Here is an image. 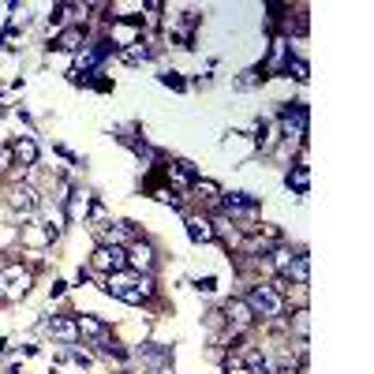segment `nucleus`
<instances>
[{
	"instance_id": "7c9ffc66",
	"label": "nucleus",
	"mask_w": 374,
	"mask_h": 374,
	"mask_svg": "<svg viewBox=\"0 0 374 374\" xmlns=\"http://www.w3.org/2000/svg\"><path fill=\"white\" fill-rule=\"evenodd\" d=\"M90 86L98 90V94H113L116 83H113V79H105V75H94V79H90Z\"/></svg>"
},
{
	"instance_id": "473e14b6",
	"label": "nucleus",
	"mask_w": 374,
	"mask_h": 374,
	"mask_svg": "<svg viewBox=\"0 0 374 374\" xmlns=\"http://www.w3.org/2000/svg\"><path fill=\"white\" fill-rule=\"evenodd\" d=\"M64 292H68V280H52V285H49V300H60Z\"/></svg>"
},
{
	"instance_id": "412c9836",
	"label": "nucleus",
	"mask_w": 374,
	"mask_h": 374,
	"mask_svg": "<svg viewBox=\"0 0 374 374\" xmlns=\"http://www.w3.org/2000/svg\"><path fill=\"white\" fill-rule=\"evenodd\" d=\"M277 142H280L277 124H273V120H259V124H255V135H251V146H255L259 154H273Z\"/></svg>"
},
{
	"instance_id": "a211bd4d",
	"label": "nucleus",
	"mask_w": 374,
	"mask_h": 374,
	"mask_svg": "<svg viewBox=\"0 0 374 374\" xmlns=\"http://www.w3.org/2000/svg\"><path fill=\"white\" fill-rule=\"evenodd\" d=\"M116 57H120V64H128V68H139V64L154 60V57H162V45H154L150 38H142V42L128 45V49H120Z\"/></svg>"
},
{
	"instance_id": "c9c22d12",
	"label": "nucleus",
	"mask_w": 374,
	"mask_h": 374,
	"mask_svg": "<svg viewBox=\"0 0 374 374\" xmlns=\"http://www.w3.org/2000/svg\"><path fill=\"white\" fill-rule=\"evenodd\" d=\"M116 374H135V370H116Z\"/></svg>"
},
{
	"instance_id": "c756f323",
	"label": "nucleus",
	"mask_w": 374,
	"mask_h": 374,
	"mask_svg": "<svg viewBox=\"0 0 374 374\" xmlns=\"http://www.w3.org/2000/svg\"><path fill=\"white\" fill-rule=\"evenodd\" d=\"M195 288H198V292H203V296H213V292H217V277H213V273H206V277H198V280H195Z\"/></svg>"
},
{
	"instance_id": "c85d7f7f",
	"label": "nucleus",
	"mask_w": 374,
	"mask_h": 374,
	"mask_svg": "<svg viewBox=\"0 0 374 374\" xmlns=\"http://www.w3.org/2000/svg\"><path fill=\"white\" fill-rule=\"evenodd\" d=\"M221 374H251V370H247L244 359H239V352H229L221 359Z\"/></svg>"
},
{
	"instance_id": "20e7f679",
	"label": "nucleus",
	"mask_w": 374,
	"mask_h": 374,
	"mask_svg": "<svg viewBox=\"0 0 374 374\" xmlns=\"http://www.w3.org/2000/svg\"><path fill=\"white\" fill-rule=\"evenodd\" d=\"M169 11V8H165ZM165 38L176 49H195V34H198V26H203V16L198 11H191V8H183V11H169L165 16Z\"/></svg>"
},
{
	"instance_id": "39448f33",
	"label": "nucleus",
	"mask_w": 374,
	"mask_h": 374,
	"mask_svg": "<svg viewBox=\"0 0 374 374\" xmlns=\"http://www.w3.org/2000/svg\"><path fill=\"white\" fill-rule=\"evenodd\" d=\"M30 280H34V273L23 262H4L0 266V300H8V303L23 300L30 292Z\"/></svg>"
},
{
	"instance_id": "f8f14e48",
	"label": "nucleus",
	"mask_w": 374,
	"mask_h": 374,
	"mask_svg": "<svg viewBox=\"0 0 374 374\" xmlns=\"http://www.w3.org/2000/svg\"><path fill=\"white\" fill-rule=\"evenodd\" d=\"M75 329H79V341L90 344V348H98V344L113 341L109 322H101L98 314H75Z\"/></svg>"
},
{
	"instance_id": "f704fd0d",
	"label": "nucleus",
	"mask_w": 374,
	"mask_h": 374,
	"mask_svg": "<svg viewBox=\"0 0 374 374\" xmlns=\"http://www.w3.org/2000/svg\"><path fill=\"white\" fill-rule=\"evenodd\" d=\"M8 352V337H0V356H4Z\"/></svg>"
},
{
	"instance_id": "423d86ee",
	"label": "nucleus",
	"mask_w": 374,
	"mask_h": 374,
	"mask_svg": "<svg viewBox=\"0 0 374 374\" xmlns=\"http://www.w3.org/2000/svg\"><path fill=\"white\" fill-rule=\"evenodd\" d=\"M259 210H262V198L251 195V191H225L221 195V213H225V217H232V221H239V225H251ZM239 225H236V229H239Z\"/></svg>"
},
{
	"instance_id": "9d476101",
	"label": "nucleus",
	"mask_w": 374,
	"mask_h": 374,
	"mask_svg": "<svg viewBox=\"0 0 374 374\" xmlns=\"http://www.w3.org/2000/svg\"><path fill=\"white\" fill-rule=\"evenodd\" d=\"M221 318H225V329H229V341L255 326V314H251V307L244 303V296H229V300H225Z\"/></svg>"
},
{
	"instance_id": "9b49d317",
	"label": "nucleus",
	"mask_w": 374,
	"mask_h": 374,
	"mask_svg": "<svg viewBox=\"0 0 374 374\" xmlns=\"http://www.w3.org/2000/svg\"><path fill=\"white\" fill-rule=\"evenodd\" d=\"M8 206L19 213V217L26 221V217H34L38 210H42V191L30 183V180H19L16 187L8 191Z\"/></svg>"
},
{
	"instance_id": "2f4dec72",
	"label": "nucleus",
	"mask_w": 374,
	"mask_h": 374,
	"mask_svg": "<svg viewBox=\"0 0 374 374\" xmlns=\"http://www.w3.org/2000/svg\"><path fill=\"white\" fill-rule=\"evenodd\" d=\"M11 165H16V157H11V146L4 142V146H0V176H4Z\"/></svg>"
},
{
	"instance_id": "aec40b11",
	"label": "nucleus",
	"mask_w": 374,
	"mask_h": 374,
	"mask_svg": "<svg viewBox=\"0 0 374 374\" xmlns=\"http://www.w3.org/2000/svg\"><path fill=\"white\" fill-rule=\"evenodd\" d=\"M280 277H285L292 288H307V285H311V255H307V251L300 247L296 259H292V266H288V270L280 273Z\"/></svg>"
},
{
	"instance_id": "dca6fc26",
	"label": "nucleus",
	"mask_w": 374,
	"mask_h": 374,
	"mask_svg": "<svg viewBox=\"0 0 374 374\" xmlns=\"http://www.w3.org/2000/svg\"><path fill=\"white\" fill-rule=\"evenodd\" d=\"M90 42V34H86V23H68L64 30H57V38H52V49H60V52H79Z\"/></svg>"
},
{
	"instance_id": "6ab92c4d",
	"label": "nucleus",
	"mask_w": 374,
	"mask_h": 374,
	"mask_svg": "<svg viewBox=\"0 0 374 374\" xmlns=\"http://www.w3.org/2000/svg\"><path fill=\"white\" fill-rule=\"evenodd\" d=\"M183 229H187V239H191V244H217L213 225H210V213H187Z\"/></svg>"
},
{
	"instance_id": "cd10ccee",
	"label": "nucleus",
	"mask_w": 374,
	"mask_h": 374,
	"mask_svg": "<svg viewBox=\"0 0 374 374\" xmlns=\"http://www.w3.org/2000/svg\"><path fill=\"white\" fill-rule=\"evenodd\" d=\"M285 79H296V83H307V79H311V64H307L303 57H292L288 72H285Z\"/></svg>"
},
{
	"instance_id": "393cba45",
	"label": "nucleus",
	"mask_w": 374,
	"mask_h": 374,
	"mask_svg": "<svg viewBox=\"0 0 374 374\" xmlns=\"http://www.w3.org/2000/svg\"><path fill=\"white\" fill-rule=\"evenodd\" d=\"M262 83H266V75H262V68L255 64V68L239 72V79L232 83V90H239V94H244V90H255V86H262Z\"/></svg>"
},
{
	"instance_id": "f257e3e1",
	"label": "nucleus",
	"mask_w": 374,
	"mask_h": 374,
	"mask_svg": "<svg viewBox=\"0 0 374 374\" xmlns=\"http://www.w3.org/2000/svg\"><path fill=\"white\" fill-rule=\"evenodd\" d=\"M101 292H105V296H113V300H120V303L142 307V303L157 292V280H154L150 273H131V270H120V273L101 277Z\"/></svg>"
},
{
	"instance_id": "f03ea898",
	"label": "nucleus",
	"mask_w": 374,
	"mask_h": 374,
	"mask_svg": "<svg viewBox=\"0 0 374 374\" xmlns=\"http://www.w3.org/2000/svg\"><path fill=\"white\" fill-rule=\"evenodd\" d=\"M273 124L280 131V142H307L311 135V105L307 101H280L273 113Z\"/></svg>"
},
{
	"instance_id": "7ed1b4c3",
	"label": "nucleus",
	"mask_w": 374,
	"mask_h": 374,
	"mask_svg": "<svg viewBox=\"0 0 374 374\" xmlns=\"http://www.w3.org/2000/svg\"><path fill=\"white\" fill-rule=\"evenodd\" d=\"M244 303L251 307V314H255V322H277V318H285V296H277L270 288V280H255L247 292H244Z\"/></svg>"
},
{
	"instance_id": "0eeeda50",
	"label": "nucleus",
	"mask_w": 374,
	"mask_h": 374,
	"mask_svg": "<svg viewBox=\"0 0 374 374\" xmlns=\"http://www.w3.org/2000/svg\"><path fill=\"white\" fill-rule=\"evenodd\" d=\"M131 359L142 367V370H162V367H172V359H176V348L172 344H162V341H142L131 348ZM139 374V370H135Z\"/></svg>"
},
{
	"instance_id": "1a4fd4ad",
	"label": "nucleus",
	"mask_w": 374,
	"mask_h": 374,
	"mask_svg": "<svg viewBox=\"0 0 374 374\" xmlns=\"http://www.w3.org/2000/svg\"><path fill=\"white\" fill-rule=\"evenodd\" d=\"M120 270H128V247H113V244H98V247H94L90 273L109 277V273H120Z\"/></svg>"
},
{
	"instance_id": "2eb2a0df",
	"label": "nucleus",
	"mask_w": 374,
	"mask_h": 374,
	"mask_svg": "<svg viewBox=\"0 0 374 374\" xmlns=\"http://www.w3.org/2000/svg\"><path fill=\"white\" fill-rule=\"evenodd\" d=\"M42 329L49 333L57 344H79V329H75V314H49L45 322H42Z\"/></svg>"
},
{
	"instance_id": "b1692460",
	"label": "nucleus",
	"mask_w": 374,
	"mask_h": 374,
	"mask_svg": "<svg viewBox=\"0 0 374 374\" xmlns=\"http://www.w3.org/2000/svg\"><path fill=\"white\" fill-rule=\"evenodd\" d=\"M150 198L154 203H162V206H172V210H183V195L180 191H172L169 183H162V187H154L150 191Z\"/></svg>"
},
{
	"instance_id": "4be33fe9",
	"label": "nucleus",
	"mask_w": 374,
	"mask_h": 374,
	"mask_svg": "<svg viewBox=\"0 0 374 374\" xmlns=\"http://www.w3.org/2000/svg\"><path fill=\"white\" fill-rule=\"evenodd\" d=\"M11 157H16V165L19 169H34L38 165V157H42V150H38V142L30 135H19V139H11Z\"/></svg>"
},
{
	"instance_id": "6e6552de",
	"label": "nucleus",
	"mask_w": 374,
	"mask_h": 374,
	"mask_svg": "<svg viewBox=\"0 0 374 374\" xmlns=\"http://www.w3.org/2000/svg\"><path fill=\"white\" fill-rule=\"evenodd\" d=\"M288 64H292V38L277 34L273 42H270V52L262 57L259 68H262V75H266V79H285Z\"/></svg>"
},
{
	"instance_id": "ddd939ff",
	"label": "nucleus",
	"mask_w": 374,
	"mask_h": 374,
	"mask_svg": "<svg viewBox=\"0 0 374 374\" xmlns=\"http://www.w3.org/2000/svg\"><path fill=\"white\" fill-rule=\"evenodd\" d=\"M128 270L131 273H150L154 277V270H157V247L150 244V239H135V244L128 247Z\"/></svg>"
},
{
	"instance_id": "bb28decb",
	"label": "nucleus",
	"mask_w": 374,
	"mask_h": 374,
	"mask_svg": "<svg viewBox=\"0 0 374 374\" xmlns=\"http://www.w3.org/2000/svg\"><path fill=\"white\" fill-rule=\"evenodd\" d=\"M307 326H311V311H307V307H300V311L292 314V326H288V329H296V341H311Z\"/></svg>"
},
{
	"instance_id": "72a5a7b5",
	"label": "nucleus",
	"mask_w": 374,
	"mask_h": 374,
	"mask_svg": "<svg viewBox=\"0 0 374 374\" xmlns=\"http://www.w3.org/2000/svg\"><path fill=\"white\" fill-rule=\"evenodd\" d=\"M139 374H172V367H162V370H139Z\"/></svg>"
},
{
	"instance_id": "f3484780",
	"label": "nucleus",
	"mask_w": 374,
	"mask_h": 374,
	"mask_svg": "<svg viewBox=\"0 0 374 374\" xmlns=\"http://www.w3.org/2000/svg\"><path fill=\"white\" fill-rule=\"evenodd\" d=\"M191 195L198 198V203L206 206V213H221V195H225V187L217 180H206V176H198L191 183Z\"/></svg>"
},
{
	"instance_id": "4468645a",
	"label": "nucleus",
	"mask_w": 374,
	"mask_h": 374,
	"mask_svg": "<svg viewBox=\"0 0 374 374\" xmlns=\"http://www.w3.org/2000/svg\"><path fill=\"white\" fill-rule=\"evenodd\" d=\"M162 169H165L172 191H191V183L198 180V165L187 162V157H172V162H165Z\"/></svg>"
},
{
	"instance_id": "5701e85b",
	"label": "nucleus",
	"mask_w": 374,
	"mask_h": 374,
	"mask_svg": "<svg viewBox=\"0 0 374 374\" xmlns=\"http://www.w3.org/2000/svg\"><path fill=\"white\" fill-rule=\"evenodd\" d=\"M285 187L296 191V198H307V191H311V169H307V157H300V162L285 172Z\"/></svg>"
},
{
	"instance_id": "a878e982",
	"label": "nucleus",
	"mask_w": 374,
	"mask_h": 374,
	"mask_svg": "<svg viewBox=\"0 0 374 374\" xmlns=\"http://www.w3.org/2000/svg\"><path fill=\"white\" fill-rule=\"evenodd\" d=\"M157 83H162V86H169V90H176V94H187V86H191V83H187V79H183L180 72H172V68L157 72Z\"/></svg>"
}]
</instances>
